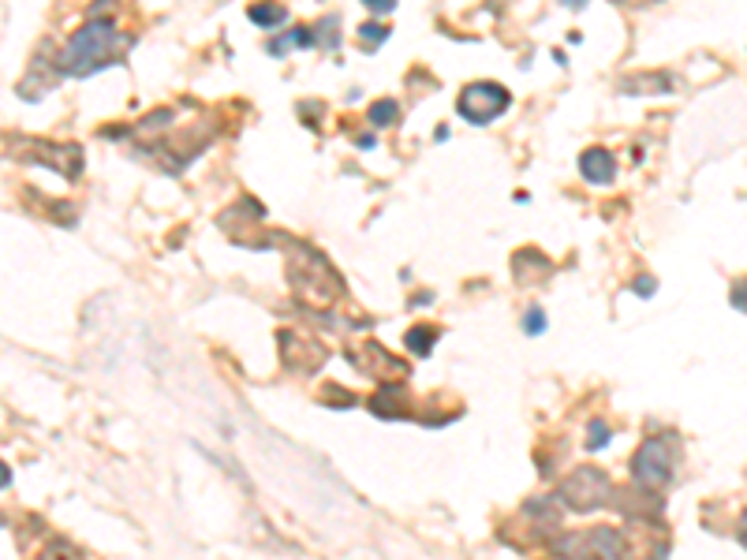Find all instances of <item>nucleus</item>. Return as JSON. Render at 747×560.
Masks as SVG:
<instances>
[{"label":"nucleus","instance_id":"obj_15","mask_svg":"<svg viewBox=\"0 0 747 560\" xmlns=\"http://www.w3.org/2000/svg\"><path fill=\"white\" fill-rule=\"evenodd\" d=\"M367 8H370V12H378V15H389V12H393L397 5H393V0H370Z\"/></svg>","mask_w":747,"mask_h":560},{"label":"nucleus","instance_id":"obj_14","mask_svg":"<svg viewBox=\"0 0 747 560\" xmlns=\"http://www.w3.org/2000/svg\"><path fill=\"white\" fill-rule=\"evenodd\" d=\"M631 292H635V295H654V292H658V280H654V276H639L635 285H631Z\"/></svg>","mask_w":747,"mask_h":560},{"label":"nucleus","instance_id":"obj_8","mask_svg":"<svg viewBox=\"0 0 747 560\" xmlns=\"http://www.w3.org/2000/svg\"><path fill=\"white\" fill-rule=\"evenodd\" d=\"M434 340H438V329H430V325H419V329L408 333V347H411L415 355H426V352H430Z\"/></svg>","mask_w":747,"mask_h":560},{"label":"nucleus","instance_id":"obj_11","mask_svg":"<svg viewBox=\"0 0 747 560\" xmlns=\"http://www.w3.org/2000/svg\"><path fill=\"white\" fill-rule=\"evenodd\" d=\"M523 329H527L530 336H539V333L546 329V314H542L539 306H530V310H527V318H523Z\"/></svg>","mask_w":747,"mask_h":560},{"label":"nucleus","instance_id":"obj_17","mask_svg":"<svg viewBox=\"0 0 747 560\" xmlns=\"http://www.w3.org/2000/svg\"><path fill=\"white\" fill-rule=\"evenodd\" d=\"M0 527H5V515H0Z\"/></svg>","mask_w":747,"mask_h":560},{"label":"nucleus","instance_id":"obj_7","mask_svg":"<svg viewBox=\"0 0 747 560\" xmlns=\"http://www.w3.org/2000/svg\"><path fill=\"white\" fill-rule=\"evenodd\" d=\"M247 19L251 23H258V26H277V23H284L288 19V12H284V5H255V8H247Z\"/></svg>","mask_w":747,"mask_h":560},{"label":"nucleus","instance_id":"obj_6","mask_svg":"<svg viewBox=\"0 0 747 560\" xmlns=\"http://www.w3.org/2000/svg\"><path fill=\"white\" fill-rule=\"evenodd\" d=\"M307 45H318V34L307 30V26H296V30H288V38H273V42H269V53L280 56V53H288V49H307Z\"/></svg>","mask_w":747,"mask_h":560},{"label":"nucleus","instance_id":"obj_1","mask_svg":"<svg viewBox=\"0 0 747 560\" xmlns=\"http://www.w3.org/2000/svg\"><path fill=\"white\" fill-rule=\"evenodd\" d=\"M127 45H131V38H127V34H124L113 19H90V23L76 34V38L67 42V49L60 53L56 67H60L64 75L86 79V75L101 72V67H109Z\"/></svg>","mask_w":747,"mask_h":560},{"label":"nucleus","instance_id":"obj_16","mask_svg":"<svg viewBox=\"0 0 747 560\" xmlns=\"http://www.w3.org/2000/svg\"><path fill=\"white\" fill-rule=\"evenodd\" d=\"M12 482V471H8V464H0V489H5Z\"/></svg>","mask_w":747,"mask_h":560},{"label":"nucleus","instance_id":"obj_3","mask_svg":"<svg viewBox=\"0 0 747 560\" xmlns=\"http://www.w3.org/2000/svg\"><path fill=\"white\" fill-rule=\"evenodd\" d=\"M631 475L639 485H669L672 478V437L669 434H654L639 445L635 460H631Z\"/></svg>","mask_w":747,"mask_h":560},{"label":"nucleus","instance_id":"obj_9","mask_svg":"<svg viewBox=\"0 0 747 560\" xmlns=\"http://www.w3.org/2000/svg\"><path fill=\"white\" fill-rule=\"evenodd\" d=\"M397 113H400V109H397V101H378L374 109H370V124H381V127H385V124H393V120H397Z\"/></svg>","mask_w":747,"mask_h":560},{"label":"nucleus","instance_id":"obj_13","mask_svg":"<svg viewBox=\"0 0 747 560\" xmlns=\"http://www.w3.org/2000/svg\"><path fill=\"white\" fill-rule=\"evenodd\" d=\"M610 441V426L606 423H591V448H601Z\"/></svg>","mask_w":747,"mask_h":560},{"label":"nucleus","instance_id":"obj_2","mask_svg":"<svg viewBox=\"0 0 747 560\" xmlns=\"http://www.w3.org/2000/svg\"><path fill=\"white\" fill-rule=\"evenodd\" d=\"M610 494H613V485H610V478L601 475L598 467H583V471H576V475H568L564 482H560V489H557V497L572 508V512H591V508H601L610 501Z\"/></svg>","mask_w":747,"mask_h":560},{"label":"nucleus","instance_id":"obj_10","mask_svg":"<svg viewBox=\"0 0 747 560\" xmlns=\"http://www.w3.org/2000/svg\"><path fill=\"white\" fill-rule=\"evenodd\" d=\"M42 560H79V553L71 549L67 542H53V545L42 553Z\"/></svg>","mask_w":747,"mask_h":560},{"label":"nucleus","instance_id":"obj_12","mask_svg":"<svg viewBox=\"0 0 747 560\" xmlns=\"http://www.w3.org/2000/svg\"><path fill=\"white\" fill-rule=\"evenodd\" d=\"M359 38H363L367 45H370V42H374V45H381V42L389 38V30H385V26H374V23H367V26L359 30Z\"/></svg>","mask_w":747,"mask_h":560},{"label":"nucleus","instance_id":"obj_5","mask_svg":"<svg viewBox=\"0 0 747 560\" xmlns=\"http://www.w3.org/2000/svg\"><path fill=\"white\" fill-rule=\"evenodd\" d=\"M580 172H583L587 184L606 187V184H613V176H617V161H613V154H606V150H587V154L580 157Z\"/></svg>","mask_w":747,"mask_h":560},{"label":"nucleus","instance_id":"obj_4","mask_svg":"<svg viewBox=\"0 0 747 560\" xmlns=\"http://www.w3.org/2000/svg\"><path fill=\"white\" fill-rule=\"evenodd\" d=\"M509 90L501 86V83H471L464 94H459V101H456V109H459V116H464L468 124H475V127H482V124H490V120H497L505 109H509Z\"/></svg>","mask_w":747,"mask_h":560}]
</instances>
